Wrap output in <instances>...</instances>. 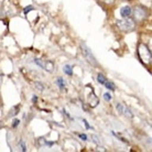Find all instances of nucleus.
<instances>
[{"label": "nucleus", "instance_id": "f3484780", "mask_svg": "<svg viewBox=\"0 0 152 152\" xmlns=\"http://www.w3.org/2000/svg\"><path fill=\"white\" fill-rule=\"evenodd\" d=\"M19 122H20L19 119H15V120H13V124H12V127H13V128H15L17 126L19 125Z\"/></svg>", "mask_w": 152, "mask_h": 152}, {"label": "nucleus", "instance_id": "a211bd4d", "mask_svg": "<svg viewBox=\"0 0 152 152\" xmlns=\"http://www.w3.org/2000/svg\"><path fill=\"white\" fill-rule=\"evenodd\" d=\"M83 122H84V125H85V127H86V129H91V127L88 125V122L86 121V119H83Z\"/></svg>", "mask_w": 152, "mask_h": 152}, {"label": "nucleus", "instance_id": "ddd939ff", "mask_svg": "<svg viewBox=\"0 0 152 152\" xmlns=\"http://www.w3.org/2000/svg\"><path fill=\"white\" fill-rule=\"evenodd\" d=\"M104 99H105L106 102H110V100H111V95L109 94V93H105V94H104Z\"/></svg>", "mask_w": 152, "mask_h": 152}, {"label": "nucleus", "instance_id": "6ab92c4d", "mask_svg": "<svg viewBox=\"0 0 152 152\" xmlns=\"http://www.w3.org/2000/svg\"><path fill=\"white\" fill-rule=\"evenodd\" d=\"M37 100H38V97H37V96H34V97L32 98V102H33V103H37Z\"/></svg>", "mask_w": 152, "mask_h": 152}, {"label": "nucleus", "instance_id": "dca6fc26", "mask_svg": "<svg viewBox=\"0 0 152 152\" xmlns=\"http://www.w3.org/2000/svg\"><path fill=\"white\" fill-rule=\"evenodd\" d=\"M31 10H33V7H32V6H29V7H27V9H24V15H27L28 12L31 11Z\"/></svg>", "mask_w": 152, "mask_h": 152}, {"label": "nucleus", "instance_id": "423d86ee", "mask_svg": "<svg viewBox=\"0 0 152 152\" xmlns=\"http://www.w3.org/2000/svg\"><path fill=\"white\" fill-rule=\"evenodd\" d=\"M116 110L118 111V114L119 115H124V116H126V117H128V118L133 117L132 113L130 111L129 108L126 107L125 105H122V104H120V103L116 104Z\"/></svg>", "mask_w": 152, "mask_h": 152}, {"label": "nucleus", "instance_id": "f257e3e1", "mask_svg": "<svg viewBox=\"0 0 152 152\" xmlns=\"http://www.w3.org/2000/svg\"><path fill=\"white\" fill-rule=\"evenodd\" d=\"M137 53H138V56H139V60L143 64L149 65L152 63V53L145 43H139L137 49Z\"/></svg>", "mask_w": 152, "mask_h": 152}, {"label": "nucleus", "instance_id": "9d476101", "mask_svg": "<svg viewBox=\"0 0 152 152\" xmlns=\"http://www.w3.org/2000/svg\"><path fill=\"white\" fill-rule=\"evenodd\" d=\"M56 85H58V87L61 88V89H64L65 87V83L64 80H63V78H61V77H58L56 80Z\"/></svg>", "mask_w": 152, "mask_h": 152}, {"label": "nucleus", "instance_id": "f8f14e48", "mask_svg": "<svg viewBox=\"0 0 152 152\" xmlns=\"http://www.w3.org/2000/svg\"><path fill=\"white\" fill-rule=\"evenodd\" d=\"M91 139H93V141L95 142L96 145H100V141H99V139H98V137L97 136H95V134H91Z\"/></svg>", "mask_w": 152, "mask_h": 152}, {"label": "nucleus", "instance_id": "7ed1b4c3", "mask_svg": "<svg viewBox=\"0 0 152 152\" xmlns=\"http://www.w3.org/2000/svg\"><path fill=\"white\" fill-rule=\"evenodd\" d=\"M80 50H82V53H83V55L85 56V58L88 61V63L89 64H91V65H94V66H96V65L98 64L97 63V61H96V58H95V56L93 55V53H91V49L88 48L84 42H82L80 43Z\"/></svg>", "mask_w": 152, "mask_h": 152}, {"label": "nucleus", "instance_id": "39448f33", "mask_svg": "<svg viewBox=\"0 0 152 152\" xmlns=\"http://www.w3.org/2000/svg\"><path fill=\"white\" fill-rule=\"evenodd\" d=\"M34 63L37 65H39L41 69H43L44 71L49 73H52L54 69V64L51 61H43V60H40V58H35Z\"/></svg>", "mask_w": 152, "mask_h": 152}, {"label": "nucleus", "instance_id": "0eeeda50", "mask_svg": "<svg viewBox=\"0 0 152 152\" xmlns=\"http://www.w3.org/2000/svg\"><path fill=\"white\" fill-rule=\"evenodd\" d=\"M131 13H132V11H131V8L129 6H125L120 9V15L122 18H129Z\"/></svg>", "mask_w": 152, "mask_h": 152}, {"label": "nucleus", "instance_id": "20e7f679", "mask_svg": "<svg viewBox=\"0 0 152 152\" xmlns=\"http://www.w3.org/2000/svg\"><path fill=\"white\" fill-rule=\"evenodd\" d=\"M133 18H134V21L136 22H141L142 20H145L148 15V10L145 9V7H141V6H138L133 9Z\"/></svg>", "mask_w": 152, "mask_h": 152}, {"label": "nucleus", "instance_id": "2eb2a0df", "mask_svg": "<svg viewBox=\"0 0 152 152\" xmlns=\"http://www.w3.org/2000/svg\"><path fill=\"white\" fill-rule=\"evenodd\" d=\"M78 137H80L83 141H87V136H86V134H84V133H80V134H78Z\"/></svg>", "mask_w": 152, "mask_h": 152}, {"label": "nucleus", "instance_id": "9b49d317", "mask_svg": "<svg viewBox=\"0 0 152 152\" xmlns=\"http://www.w3.org/2000/svg\"><path fill=\"white\" fill-rule=\"evenodd\" d=\"M34 86H35V88H37L38 91H42L43 89H44V86H43L41 83H35Z\"/></svg>", "mask_w": 152, "mask_h": 152}, {"label": "nucleus", "instance_id": "6e6552de", "mask_svg": "<svg viewBox=\"0 0 152 152\" xmlns=\"http://www.w3.org/2000/svg\"><path fill=\"white\" fill-rule=\"evenodd\" d=\"M107 80H107V78L103 75V74H100V73H99L98 75H97V82H98L99 84H102V85H105V84L107 83Z\"/></svg>", "mask_w": 152, "mask_h": 152}, {"label": "nucleus", "instance_id": "1a4fd4ad", "mask_svg": "<svg viewBox=\"0 0 152 152\" xmlns=\"http://www.w3.org/2000/svg\"><path fill=\"white\" fill-rule=\"evenodd\" d=\"M63 72L65 73V74H67V75L72 76L73 75V71H72V66L71 65H65L64 67H63Z\"/></svg>", "mask_w": 152, "mask_h": 152}, {"label": "nucleus", "instance_id": "4468645a", "mask_svg": "<svg viewBox=\"0 0 152 152\" xmlns=\"http://www.w3.org/2000/svg\"><path fill=\"white\" fill-rule=\"evenodd\" d=\"M20 147H21V149H22V151H27V147H26V145H24V141L21 139L20 140Z\"/></svg>", "mask_w": 152, "mask_h": 152}, {"label": "nucleus", "instance_id": "f03ea898", "mask_svg": "<svg viewBox=\"0 0 152 152\" xmlns=\"http://www.w3.org/2000/svg\"><path fill=\"white\" fill-rule=\"evenodd\" d=\"M117 28L124 32H131L136 28V22L130 18H124L122 20L117 21Z\"/></svg>", "mask_w": 152, "mask_h": 152}]
</instances>
